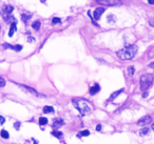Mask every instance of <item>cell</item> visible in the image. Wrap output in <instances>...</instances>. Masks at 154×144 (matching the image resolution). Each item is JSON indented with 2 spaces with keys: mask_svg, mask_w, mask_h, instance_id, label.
I'll return each instance as SVG.
<instances>
[{
  "mask_svg": "<svg viewBox=\"0 0 154 144\" xmlns=\"http://www.w3.org/2000/svg\"><path fill=\"white\" fill-rule=\"evenodd\" d=\"M137 51H138V47L136 45H129V46L123 47V49L118 51L117 56L121 60H131L134 58Z\"/></svg>",
  "mask_w": 154,
  "mask_h": 144,
  "instance_id": "1",
  "label": "cell"
},
{
  "mask_svg": "<svg viewBox=\"0 0 154 144\" xmlns=\"http://www.w3.org/2000/svg\"><path fill=\"white\" fill-rule=\"evenodd\" d=\"M72 103L76 107V110L81 114V116H85L86 114L90 113L92 111L91 105L89 104L86 100H84V99H73Z\"/></svg>",
  "mask_w": 154,
  "mask_h": 144,
  "instance_id": "2",
  "label": "cell"
},
{
  "mask_svg": "<svg viewBox=\"0 0 154 144\" xmlns=\"http://www.w3.org/2000/svg\"><path fill=\"white\" fill-rule=\"evenodd\" d=\"M153 82V75L152 74H144L140 77V89L147 91Z\"/></svg>",
  "mask_w": 154,
  "mask_h": 144,
  "instance_id": "3",
  "label": "cell"
},
{
  "mask_svg": "<svg viewBox=\"0 0 154 144\" xmlns=\"http://www.w3.org/2000/svg\"><path fill=\"white\" fill-rule=\"evenodd\" d=\"M152 122V117L151 116H145L141 117L138 121H137V125H140V126H145V125H148Z\"/></svg>",
  "mask_w": 154,
  "mask_h": 144,
  "instance_id": "4",
  "label": "cell"
},
{
  "mask_svg": "<svg viewBox=\"0 0 154 144\" xmlns=\"http://www.w3.org/2000/svg\"><path fill=\"white\" fill-rule=\"evenodd\" d=\"M106 11L105 8H96V10L94 11V14H93V17L95 20H99L100 19V16L102 15V13Z\"/></svg>",
  "mask_w": 154,
  "mask_h": 144,
  "instance_id": "5",
  "label": "cell"
},
{
  "mask_svg": "<svg viewBox=\"0 0 154 144\" xmlns=\"http://www.w3.org/2000/svg\"><path fill=\"white\" fill-rule=\"evenodd\" d=\"M63 123H64V122H63V120H62V119H59V118H58V119H55L54 121H53L52 127L54 128V130H55V129H58L59 127H61V126H62Z\"/></svg>",
  "mask_w": 154,
  "mask_h": 144,
  "instance_id": "6",
  "label": "cell"
},
{
  "mask_svg": "<svg viewBox=\"0 0 154 144\" xmlns=\"http://www.w3.org/2000/svg\"><path fill=\"white\" fill-rule=\"evenodd\" d=\"M98 3H101L105 5H116V4H120V1H115V0H111V1H108V0H100L98 1Z\"/></svg>",
  "mask_w": 154,
  "mask_h": 144,
  "instance_id": "7",
  "label": "cell"
},
{
  "mask_svg": "<svg viewBox=\"0 0 154 144\" xmlns=\"http://www.w3.org/2000/svg\"><path fill=\"white\" fill-rule=\"evenodd\" d=\"M19 86L21 87V88H23V89H25V91H28L29 93H31V94H34V95H36V96H41L36 89H34V88H32V87H29V86H25V85H21V84H19Z\"/></svg>",
  "mask_w": 154,
  "mask_h": 144,
  "instance_id": "8",
  "label": "cell"
},
{
  "mask_svg": "<svg viewBox=\"0 0 154 144\" xmlns=\"http://www.w3.org/2000/svg\"><path fill=\"white\" fill-rule=\"evenodd\" d=\"M99 91H100V86H99V84H95L94 86H92V87L90 88V94L93 96V95L97 94Z\"/></svg>",
  "mask_w": 154,
  "mask_h": 144,
  "instance_id": "9",
  "label": "cell"
},
{
  "mask_svg": "<svg viewBox=\"0 0 154 144\" xmlns=\"http://www.w3.org/2000/svg\"><path fill=\"white\" fill-rule=\"evenodd\" d=\"M16 29H17V26H16V22L12 23V24H11V27H10V32H9V36H10V37H12V36L14 35V33L16 32Z\"/></svg>",
  "mask_w": 154,
  "mask_h": 144,
  "instance_id": "10",
  "label": "cell"
},
{
  "mask_svg": "<svg viewBox=\"0 0 154 144\" xmlns=\"http://www.w3.org/2000/svg\"><path fill=\"white\" fill-rule=\"evenodd\" d=\"M123 91H125V88H121V89H119V91H117V92H115L114 94H112L111 96H110V98H109V100L111 101V100H114L116 97H117V96L118 95H119V94H121Z\"/></svg>",
  "mask_w": 154,
  "mask_h": 144,
  "instance_id": "11",
  "label": "cell"
},
{
  "mask_svg": "<svg viewBox=\"0 0 154 144\" xmlns=\"http://www.w3.org/2000/svg\"><path fill=\"white\" fill-rule=\"evenodd\" d=\"M0 136H1V138H3V139H9L10 138L9 133L7 130H4V129H2L1 131H0Z\"/></svg>",
  "mask_w": 154,
  "mask_h": 144,
  "instance_id": "12",
  "label": "cell"
},
{
  "mask_svg": "<svg viewBox=\"0 0 154 144\" xmlns=\"http://www.w3.org/2000/svg\"><path fill=\"white\" fill-rule=\"evenodd\" d=\"M13 11H14V8L12 7V5H8V7H5V8H4V12H5V14H7V15L11 14Z\"/></svg>",
  "mask_w": 154,
  "mask_h": 144,
  "instance_id": "13",
  "label": "cell"
},
{
  "mask_svg": "<svg viewBox=\"0 0 154 144\" xmlns=\"http://www.w3.org/2000/svg\"><path fill=\"white\" fill-rule=\"evenodd\" d=\"M54 112V109L52 106H44L43 107V113L44 114H49V113H53Z\"/></svg>",
  "mask_w": 154,
  "mask_h": 144,
  "instance_id": "14",
  "label": "cell"
},
{
  "mask_svg": "<svg viewBox=\"0 0 154 144\" xmlns=\"http://www.w3.org/2000/svg\"><path fill=\"white\" fill-rule=\"evenodd\" d=\"M40 21H35V22H33V24H32V27L34 28V29H36V31H38V29L40 28Z\"/></svg>",
  "mask_w": 154,
  "mask_h": 144,
  "instance_id": "15",
  "label": "cell"
},
{
  "mask_svg": "<svg viewBox=\"0 0 154 144\" xmlns=\"http://www.w3.org/2000/svg\"><path fill=\"white\" fill-rule=\"evenodd\" d=\"M89 135H90V131L89 130H82L77 135V137H88Z\"/></svg>",
  "mask_w": 154,
  "mask_h": 144,
  "instance_id": "16",
  "label": "cell"
},
{
  "mask_svg": "<svg viewBox=\"0 0 154 144\" xmlns=\"http://www.w3.org/2000/svg\"><path fill=\"white\" fill-rule=\"evenodd\" d=\"M148 134H149V128H148V127H144L143 129L139 131V135L140 136H146Z\"/></svg>",
  "mask_w": 154,
  "mask_h": 144,
  "instance_id": "17",
  "label": "cell"
},
{
  "mask_svg": "<svg viewBox=\"0 0 154 144\" xmlns=\"http://www.w3.org/2000/svg\"><path fill=\"white\" fill-rule=\"evenodd\" d=\"M115 21H116V18L114 17V15H109L108 16V22L109 23H112V24H113Z\"/></svg>",
  "mask_w": 154,
  "mask_h": 144,
  "instance_id": "18",
  "label": "cell"
},
{
  "mask_svg": "<svg viewBox=\"0 0 154 144\" xmlns=\"http://www.w3.org/2000/svg\"><path fill=\"white\" fill-rule=\"evenodd\" d=\"M39 124L40 125H45V124H48V119L44 118V117H41L39 119Z\"/></svg>",
  "mask_w": 154,
  "mask_h": 144,
  "instance_id": "19",
  "label": "cell"
},
{
  "mask_svg": "<svg viewBox=\"0 0 154 144\" xmlns=\"http://www.w3.org/2000/svg\"><path fill=\"white\" fill-rule=\"evenodd\" d=\"M52 136H54L56 138H60V137H62V133H60L58 130H54V131H52Z\"/></svg>",
  "mask_w": 154,
  "mask_h": 144,
  "instance_id": "20",
  "label": "cell"
},
{
  "mask_svg": "<svg viewBox=\"0 0 154 144\" xmlns=\"http://www.w3.org/2000/svg\"><path fill=\"white\" fill-rule=\"evenodd\" d=\"M32 16L31 15H28V14H22V16H21V18H22V21H24V22H27L29 19H30V18H31Z\"/></svg>",
  "mask_w": 154,
  "mask_h": 144,
  "instance_id": "21",
  "label": "cell"
},
{
  "mask_svg": "<svg viewBox=\"0 0 154 144\" xmlns=\"http://www.w3.org/2000/svg\"><path fill=\"white\" fill-rule=\"evenodd\" d=\"M128 75L129 76H133L134 75V67L133 66H130L128 68Z\"/></svg>",
  "mask_w": 154,
  "mask_h": 144,
  "instance_id": "22",
  "label": "cell"
},
{
  "mask_svg": "<svg viewBox=\"0 0 154 144\" xmlns=\"http://www.w3.org/2000/svg\"><path fill=\"white\" fill-rule=\"evenodd\" d=\"M60 19H59V18H53L52 19V23L53 24H58V23H60Z\"/></svg>",
  "mask_w": 154,
  "mask_h": 144,
  "instance_id": "23",
  "label": "cell"
},
{
  "mask_svg": "<svg viewBox=\"0 0 154 144\" xmlns=\"http://www.w3.org/2000/svg\"><path fill=\"white\" fill-rule=\"evenodd\" d=\"M22 50V45H15L14 46V51L16 52H20Z\"/></svg>",
  "mask_w": 154,
  "mask_h": 144,
  "instance_id": "24",
  "label": "cell"
},
{
  "mask_svg": "<svg viewBox=\"0 0 154 144\" xmlns=\"http://www.w3.org/2000/svg\"><path fill=\"white\" fill-rule=\"evenodd\" d=\"M5 85V80L3 79V78L0 77V87H3Z\"/></svg>",
  "mask_w": 154,
  "mask_h": 144,
  "instance_id": "25",
  "label": "cell"
},
{
  "mask_svg": "<svg viewBox=\"0 0 154 144\" xmlns=\"http://www.w3.org/2000/svg\"><path fill=\"white\" fill-rule=\"evenodd\" d=\"M149 24L154 27V17H152V18H150V19H149Z\"/></svg>",
  "mask_w": 154,
  "mask_h": 144,
  "instance_id": "26",
  "label": "cell"
},
{
  "mask_svg": "<svg viewBox=\"0 0 154 144\" xmlns=\"http://www.w3.org/2000/svg\"><path fill=\"white\" fill-rule=\"evenodd\" d=\"M14 127H15L16 129H19V127H20V122H16V123L14 124Z\"/></svg>",
  "mask_w": 154,
  "mask_h": 144,
  "instance_id": "27",
  "label": "cell"
},
{
  "mask_svg": "<svg viewBox=\"0 0 154 144\" xmlns=\"http://www.w3.org/2000/svg\"><path fill=\"white\" fill-rule=\"evenodd\" d=\"M4 122H5V119L2 116H0V124H3Z\"/></svg>",
  "mask_w": 154,
  "mask_h": 144,
  "instance_id": "28",
  "label": "cell"
},
{
  "mask_svg": "<svg viewBox=\"0 0 154 144\" xmlns=\"http://www.w3.org/2000/svg\"><path fill=\"white\" fill-rule=\"evenodd\" d=\"M28 41H29V42H34V41H35V38H33V37H29L28 38Z\"/></svg>",
  "mask_w": 154,
  "mask_h": 144,
  "instance_id": "29",
  "label": "cell"
},
{
  "mask_svg": "<svg viewBox=\"0 0 154 144\" xmlns=\"http://www.w3.org/2000/svg\"><path fill=\"white\" fill-rule=\"evenodd\" d=\"M96 130H97V131L101 130V125H97V127H96Z\"/></svg>",
  "mask_w": 154,
  "mask_h": 144,
  "instance_id": "30",
  "label": "cell"
},
{
  "mask_svg": "<svg viewBox=\"0 0 154 144\" xmlns=\"http://www.w3.org/2000/svg\"><path fill=\"white\" fill-rule=\"evenodd\" d=\"M149 67H151V68H154V61H153V62H151V63L149 64Z\"/></svg>",
  "mask_w": 154,
  "mask_h": 144,
  "instance_id": "31",
  "label": "cell"
},
{
  "mask_svg": "<svg viewBox=\"0 0 154 144\" xmlns=\"http://www.w3.org/2000/svg\"><path fill=\"white\" fill-rule=\"evenodd\" d=\"M143 97H144V98L148 97V93H144V94H143Z\"/></svg>",
  "mask_w": 154,
  "mask_h": 144,
  "instance_id": "32",
  "label": "cell"
},
{
  "mask_svg": "<svg viewBox=\"0 0 154 144\" xmlns=\"http://www.w3.org/2000/svg\"><path fill=\"white\" fill-rule=\"evenodd\" d=\"M149 3H150V4H153V3H154V1H153V0H150Z\"/></svg>",
  "mask_w": 154,
  "mask_h": 144,
  "instance_id": "33",
  "label": "cell"
},
{
  "mask_svg": "<svg viewBox=\"0 0 154 144\" xmlns=\"http://www.w3.org/2000/svg\"><path fill=\"white\" fill-rule=\"evenodd\" d=\"M152 129L154 130V123H153V125H152Z\"/></svg>",
  "mask_w": 154,
  "mask_h": 144,
  "instance_id": "34",
  "label": "cell"
}]
</instances>
